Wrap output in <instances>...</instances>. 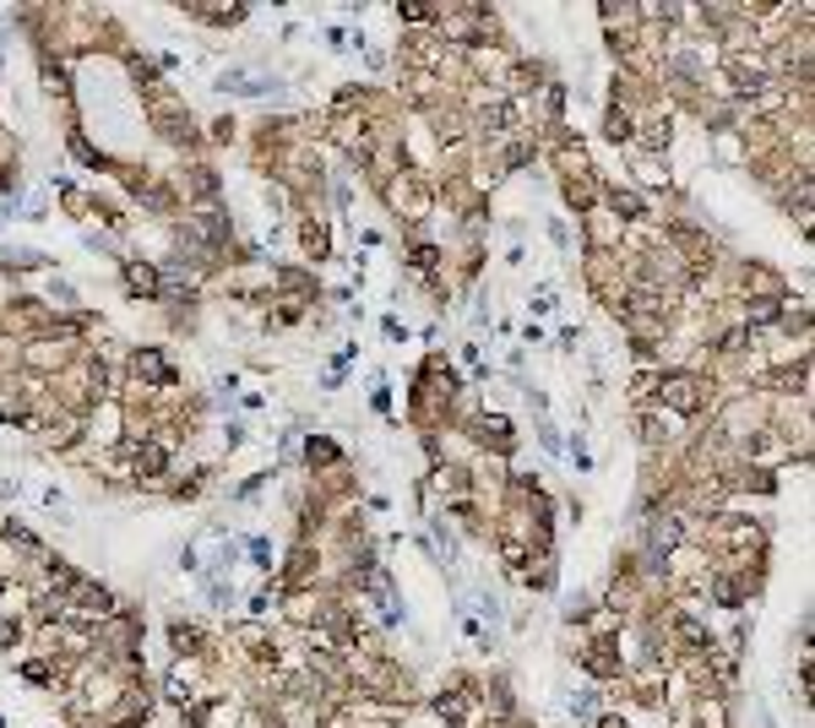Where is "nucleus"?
<instances>
[{
  "instance_id": "obj_1",
  "label": "nucleus",
  "mask_w": 815,
  "mask_h": 728,
  "mask_svg": "<svg viewBox=\"0 0 815 728\" xmlns=\"http://www.w3.org/2000/svg\"><path fill=\"white\" fill-rule=\"evenodd\" d=\"M664 398L675 402V408H696V381H686V376H680V381H669V387H664Z\"/></svg>"
},
{
  "instance_id": "obj_2",
  "label": "nucleus",
  "mask_w": 815,
  "mask_h": 728,
  "mask_svg": "<svg viewBox=\"0 0 815 728\" xmlns=\"http://www.w3.org/2000/svg\"><path fill=\"white\" fill-rule=\"evenodd\" d=\"M630 136V120L626 115H609V141H626Z\"/></svg>"
},
{
  "instance_id": "obj_3",
  "label": "nucleus",
  "mask_w": 815,
  "mask_h": 728,
  "mask_svg": "<svg viewBox=\"0 0 815 728\" xmlns=\"http://www.w3.org/2000/svg\"><path fill=\"white\" fill-rule=\"evenodd\" d=\"M604 728H626V724H615V718H609V724H604Z\"/></svg>"
}]
</instances>
